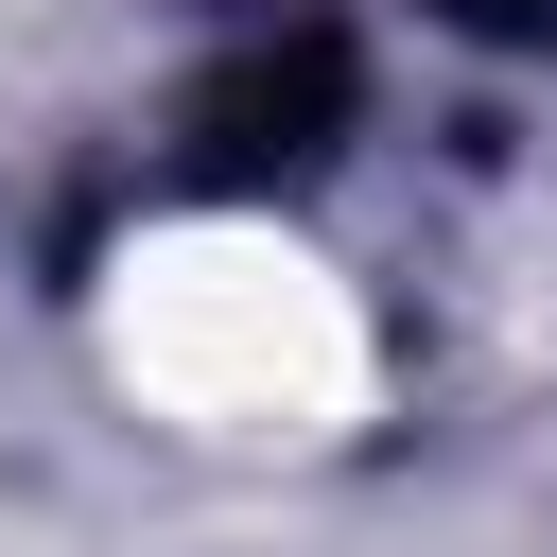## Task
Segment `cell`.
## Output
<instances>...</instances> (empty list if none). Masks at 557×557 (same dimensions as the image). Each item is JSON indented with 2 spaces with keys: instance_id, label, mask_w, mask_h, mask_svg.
<instances>
[{
  "instance_id": "cell-1",
  "label": "cell",
  "mask_w": 557,
  "mask_h": 557,
  "mask_svg": "<svg viewBox=\"0 0 557 557\" xmlns=\"http://www.w3.org/2000/svg\"><path fill=\"white\" fill-rule=\"evenodd\" d=\"M331 104H348V52H331V35H296V52H261V70H226V87H209V139H226V174H261V157H313V139H331Z\"/></svg>"
},
{
  "instance_id": "cell-2",
  "label": "cell",
  "mask_w": 557,
  "mask_h": 557,
  "mask_svg": "<svg viewBox=\"0 0 557 557\" xmlns=\"http://www.w3.org/2000/svg\"><path fill=\"white\" fill-rule=\"evenodd\" d=\"M470 17H487V35H540V17H557V0H470Z\"/></svg>"
}]
</instances>
